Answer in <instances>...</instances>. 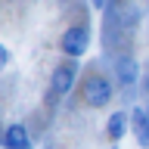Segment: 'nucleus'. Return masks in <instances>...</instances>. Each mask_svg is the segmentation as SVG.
Returning a JSON list of instances; mask_svg holds the SVG:
<instances>
[{"instance_id":"nucleus-2","label":"nucleus","mask_w":149,"mask_h":149,"mask_svg":"<svg viewBox=\"0 0 149 149\" xmlns=\"http://www.w3.org/2000/svg\"><path fill=\"white\" fill-rule=\"evenodd\" d=\"M112 100V84L106 78H90L87 81V102L90 106H106Z\"/></svg>"},{"instance_id":"nucleus-3","label":"nucleus","mask_w":149,"mask_h":149,"mask_svg":"<svg viewBox=\"0 0 149 149\" xmlns=\"http://www.w3.org/2000/svg\"><path fill=\"white\" fill-rule=\"evenodd\" d=\"M74 74H78L74 65H59V68L53 72V90L59 93V96H65V93L74 87Z\"/></svg>"},{"instance_id":"nucleus-8","label":"nucleus","mask_w":149,"mask_h":149,"mask_svg":"<svg viewBox=\"0 0 149 149\" xmlns=\"http://www.w3.org/2000/svg\"><path fill=\"white\" fill-rule=\"evenodd\" d=\"M6 62H9V53H6V47L0 44V68H3V65H6Z\"/></svg>"},{"instance_id":"nucleus-6","label":"nucleus","mask_w":149,"mask_h":149,"mask_svg":"<svg viewBox=\"0 0 149 149\" xmlns=\"http://www.w3.org/2000/svg\"><path fill=\"white\" fill-rule=\"evenodd\" d=\"M124 130H127V118H124V112H115V115L109 118V137L112 140H121Z\"/></svg>"},{"instance_id":"nucleus-5","label":"nucleus","mask_w":149,"mask_h":149,"mask_svg":"<svg viewBox=\"0 0 149 149\" xmlns=\"http://www.w3.org/2000/svg\"><path fill=\"white\" fill-rule=\"evenodd\" d=\"M115 72H118L121 84H134L140 78V65L134 62V59H118V62H115Z\"/></svg>"},{"instance_id":"nucleus-9","label":"nucleus","mask_w":149,"mask_h":149,"mask_svg":"<svg viewBox=\"0 0 149 149\" xmlns=\"http://www.w3.org/2000/svg\"><path fill=\"white\" fill-rule=\"evenodd\" d=\"M102 3H106V0H93V6H102Z\"/></svg>"},{"instance_id":"nucleus-1","label":"nucleus","mask_w":149,"mask_h":149,"mask_svg":"<svg viewBox=\"0 0 149 149\" xmlns=\"http://www.w3.org/2000/svg\"><path fill=\"white\" fill-rule=\"evenodd\" d=\"M62 50H65L68 56H81L84 50H87V28H84V25L68 28L65 37H62Z\"/></svg>"},{"instance_id":"nucleus-7","label":"nucleus","mask_w":149,"mask_h":149,"mask_svg":"<svg viewBox=\"0 0 149 149\" xmlns=\"http://www.w3.org/2000/svg\"><path fill=\"white\" fill-rule=\"evenodd\" d=\"M134 118H137V140L143 143V146H149V115L143 109H137Z\"/></svg>"},{"instance_id":"nucleus-4","label":"nucleus","mask_w":149,"mask_h":149,"mask_svg":"<svg viewBox=\"0 0 149 149\" xmlns=\"http://www.w3.org/2000/svg\"><path fill=\"white\" fill-rule=\"evenodd\" d=\"M3 143H6L9 149H31V137H28V130L22 127V124H9Z\"/></svg>"}]
</instances>
